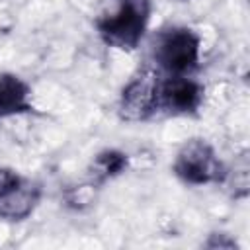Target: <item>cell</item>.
Masks as SVG:
<instances>
[{"mask_svg": "<svg viewBox=\"0 0 250 250\" xmlns=\"http://www.w3.org/2000/svg\"><path fill=\"white\" fill-rule=\"evenodd\" d=\"M148 18L146 0H125V4L113 14L98 23V29L105 43L119 49H135L143 37Z\"/></svg>", "mask_w": 250, "mask_h": 250, "instance_id": "cell-1", "label": "cell"}, {"mask_svg": "<svg viewBox=\"0 0 250 250\" xmlns=\"http://www.w3.org/2000/svg\"><path fill=\"white\" fill-rule=\"evenodd\" d=\"M174 172L188 184H209L223 178V166L203 141H189L178 152Z\"/></svg>", "mask_w": 250, "mask_h": 250, "instance_id": "cell-2", "label": "cell"}, {"mask_svg": "<svg viewBox=\"0 0 250 250\" xmlns=\"http://www.w3.org/2000/svg\"><path fill=\"white\" fill-rule=\"evenodd\" d=\"M156 59L170 72H188L197 64L199 37L191 29H172L160 37Z\"/></svg>", "mask_w": 250, "mask_h": 250, "instance_id": "cell-3", "label": "cell"}, {"mask_svg": "<svg viewBox=\"0 0 250 250\" xmlns=\"http://www.w3.org/2000/svg\"><path fill=\"white\" fill-rule=\"evenodd\" d=\"M158 84L150 74L135 78L121 96V115L127 119H145L158 105Z\"/></svg>", "mask_w": 250, "mask_h": 250, "instance_id": "cell-4", "label": "cell"}, {"mask_svg": "<svg viewBox=\"0 0 250 250\" xmlns=\"http://www.w3.org/2000/svg\"><path fill=\"white\" fill-rule=\"evenodd\" d=\"M160 96L170 109L186 113V111H193L201 104L203 92L197 82L184 78V76H176V78H170L162 86Z\"/></svg>", "mask_w": 250, "mask_h": 250, "instance_id": "cell-5", "label": "cell"}, {"mask_svg": "<svg viewBox=\"0 0 250 250\" xmlns=\"http://www.w3.org/2000/svg\"><path fill=\"white\" fill-rule=\"evenodd\" d=\"M31 109L29 88L14 74L0 76V117L25 113Z\"/></svg>", "mask_w": 250, "mask_h": 250, "instance_id": "cell-6", "label": "cell"}, {"mask_svg": "<svg viewBox=\"0 0 250 250\" xmlns=\"http://www.w3.org/2000/svg\"><path fill=\"white\" fill-rule=\"evenodd\" d=\"M37 197H39V189L29 182H21L12 193L0 197V217L10 221L27 217L33 205L37 203Z\"/></svg>", "mask_w": 250, "mask_h": 250, "instance_id": "cell-7", "label": "cell"}, {"mask_svg": "<svg viewBox=\"0 0 250 250\" xmlns=\"http://www.w3.org/2000/svg\"><path fill=\"white\" fill-rule=\"evenodd\" d=\"M127 166V156L119 150H104L98 154L96 162H94V174L100 178V180H105V178H111V176H117L119 172H123Z\"/></svg>", "mask_w": 250, "mask_h": 250, "instance_id": "cell-8", "label": "cell"}, {"mask_svg": "<svg viewBox=\"0 0 250 250\" xmlns=\"http://www.w3.org/2000/svg\"><path fill=\"white\" fill-rule=\"evenodd\" d=\"M20 184H21V178H20L14 170L0 168V197L12 193Z\"/></svg>", "mask_w": 250, "mask_h": 250, "instance_id": "cell-9", "label": "cell"}]
</instances>
